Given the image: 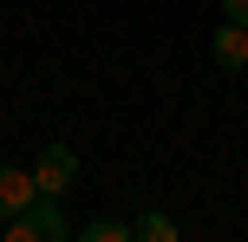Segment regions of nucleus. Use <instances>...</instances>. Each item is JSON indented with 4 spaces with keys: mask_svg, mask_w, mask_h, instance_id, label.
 Listing matches in <instances>:
<instances>
[{
    "mask_svg": "<svg viewBox=\"0 0 248 242\" xmlns=\"http://www.w3.org/2000/svg\"><path fill=\"white\" fill-rule=\"evenodd\" d=\"M222 20H235V26H248V0H222Z\"/></svg>",
    "mask_w": 248,
    "mask_h": 242,
    "instance_id": "obj_7",
    "label": "nucleus"
},
{
    "mask_svg": "<svg viewBox=\"0 0 248 242\" xmlns=\"http://www.w3.org/2000/svg\"><path fill=\"white\" fill-rule=\"evenodd\" d=\"M209 59L222 65V72H248V26H235V20H222V33L209 39Z\"/></svg>",
    "mask_w": 248,
    "mask_h": 242,
    "instance_id": "obj_4",
    "label": "nucleus"
},
{
    "mask_svg": "<svg viewBox=\"0 0 248 242\" xmlns=\"http://www.w3.org/2000/svg\"><path fill=\"white\" fill-rule=\"evenodd\" d=\"M0 236H7V223H0Z\"/></svg>",
    "mask_w": 248,
    "mask_h": 242,
    "instance_id": "obj_8",
    "label": "nucleus"
},
{
    "mask_svg": "<svg viewBox=\"0 0 248 242\" xmlns=\"http://www.w3.org/2000/svg\"><path fill=\"white\" fill-rule=\"evenodd\" d=\"M72 177H78V151H72V144H39V164H33V183H39V190H46V196H65Z\"/></svg>",
    "mask_w": 248,
    "mask_h": 242,
    "instance_id": "obj_2",
    "label": "nucleus"
},
{
    "mask_svg": "<svg viewBox=\"0 0 248 242\" xmlns=\"http://www.w3.org/2000/svg\"><path fill=\"white\" fill-rule=\"evenodd\" d=\"M65 236H72V223L59 216V196H46V190L7 223V242H65Z\"/></svg>",
    "mask_w": 248,
    "mask_h": 242,
    "instance_id": "obj_1",
    "label": "nucleus"
},
{
    "mask_svg": "<svg viewBox=\"0 0 248 242\" xmlns=\"http://www.w3.org/2000/svg\"><path fill=\"white\" fill-rule=\"evenodd\" d=\"M39 196V183H33V170H13V164H0V223H13L26 203Z\"/></svg>",
    "mask_w": 248,
    "mask_h": 242,
    "instance_id": "obj_3",
    "label": "nucleus"
},
{
    "mask_svg": "<svg viewBox=\"0 0 248 242\" xmlns=\"http://www.w3.org/2000/svg\"><path fill=\"white\" fill-rule=\"evenodd\" d=\"M131 236H137V242H176V223L157 216V210H144V216L131 223Z\"/></svg>",
    "mask_w": 248,
    "mask_h": 242,
    "instance_id": "obj_5",
    "label": "nucleus"
},
{
    "mask_svg": "<svg viewBox=\"0 0 248 242\" xmlns=\"http://www.w3.org/2000/svg\"><path fill=\"white\" fill-rule=\"evenodd\" d=\"M78 236H85V242H131V223H118V216H98V223H85Z\"/></svg>",
    "mask_w": 248,
    "mask_h": 242,
    "instance_id": "obj_6",
    "label": "nucleus"
}]
</instances>
